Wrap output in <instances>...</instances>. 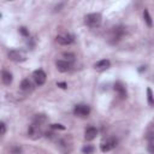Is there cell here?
Instances as JSON below:
<instances>
[{
  "label": "cell",
  "instance_id": "6da1fadb",
  "mask_svg": "<svg viewBox=\"0 0 154 154\" xmlns=\"http://www.w3.org/2000/svg\"><path fill=\"white\" fill-rule=\"evenodd\" d=\"M101 20H102V17L100 13H88L84 17L85 24L90 28H97L101 24Z\"/></svg>",
  "mask_w": 154,
  "mask_h": 154
},
{
  "label": "cell",
  "instance_id": "7a4b0ae2",
  "mask_svg": "<svg viewBox=\"0 0 154 154\" xmlns=\"http://www.w3.org/2000/svg\"><path fill=\"white\" fill-rule=\"evenodd\" d=\"M7 57H8L10 60L16 61V63H22V61H24L26 59V54L23 51H19V49H11V51H8Z\"/></svg>",
  "mask_w": 154,
  "mask_h": 154
},
{
  "label": "cell",
  "instance_id": "3957f363",
  "mask_svg": "<svg viewBox=\"0 0 154 154\" xmlns=\"http://www.w3.org/2000/svg\"><path fill=\"white\" fill-rule=\"evenodd\" d=\"M124 35V28L122 26H116V28H112V30L109 31V38L108 41L111 43H117Z\"/></svg>",
  "mask_w": 154,
  "mask_h": 154
},
{
  "label": "cell",
  "instance_id": "277c9868",
  "mask_svg": "<svg viewBox=\"0 0 154 154\" xmlns=\"http://www.w3.org/2000/svg\"><path fill=\"white\" fill-rule=\"evenodd\" d=\"M90 113V107L88 105H84V103H79V105H76L75 108H73V114L76 117H81V118H84V117H88Z\"/></svg>",
  "mask_w": 154,
  "mask_h": 154
},
{
  "label": "cell",
  "instance_id": "5b68a950",
  "mask_svg": "<svg viewBox=\"0 0 154 154\" xmlns=\"http://www.w3.org/2000/svg\"><path fill=\"white\" fill-rule=\"evenodd\" d=\"M32 78H34L35 84L38 85V87H41V85H43V84L46 83L47 76H46V72H45L43 70L38 69V70H35V71L32 72Z\"/></svg>",
  "mask_w": 154,
  "mask_h": 154
},
{
  "label": "cell",
  "instance_id": "8992f818",
  "mask_svg": "<svg viewBox=\"0 0 154 154\" xmlns=\"http://www.w3.org/2000/svg\"><path fill=\"white\" fill-rule=\"evenodd\" d=\"M55 40L61 46H69V45H71L73 42V36L70 35V34H67V32H61V34L57 35Z\"/></svg>",
  "mask_w": 154,
  "mask_h": 154
},
{
  "label": "cell",
  "instance_id": "52a82bcc",
  "mask_svg": "<svg viewBox=\"0 0 154 154\" xmlns=\"http://www.w3.org/2000/svg\"><path fill=\"white\" fill-rule=\"evenodd\" d=\"M116 146H117V140H116L114 137H109V138L105 140V141L100 144V149H101V152L106 153V152H109V150H112L113 148H116Z\"/></svg>",
  "mask_w": 154,
  "mask_h": 154
},
{
  "label": "cell",
  "instance_id": "ba28073f",
  "mask_svg": "<svg viewBox=\"0 0 154 154\" xmlns=\"http://www.w3.org/2000/svg\"><path fill=\"white\" fill-rule=\"evenodd\" d=\"M42 135V130H41V126L38 125H35V124H31L28 129V136L32 140H36L40 136Z\"/></svg>",
  "mask_w": 154,
  "mask_h": 154
},
{
  "label": "cell",
  "instance_id": "9c48e42d",
  "mask_svg": "<svg viewBox=\"0 0 154 154\" xmlns=\"http://www.w3.org/2000/svg\"><path fill=\"white\" fill-rule=\"evenodd\" d=\"M55 66H57V69H58L60 72H67V71L71 70V63H69V61H66V60H64V59L57 60Z\"/></svg>",
  "mask_w": 154,
  "mask_h": 154
},
{
  "label": "cell",
  "instance_id": "30bf717a",
  "mask_svg": "<svg viewBox=\"0 0 154 154\" xmlns=\"http://www.w3.org/2000/svg\"><path fill=\"white\" fill-rule=\"evenodd\" d=\"M113 88H114V90L117 91V94H118L122 99L126 97L128 93H126V88H125V85H124V83H123V82H120V81L116 82V83H114V85H113Z\"/></svg>",
  "mask_w": 154,
  "mask_h": 154
},
{
  "label": "cell",
  "instance_id": "8fae6325",
  "mask_svg": "<svg viewBox=\"0 0 154 154\" xmlns=\"http://www.w3.org/2000/svg\"><path fill=\"white\" fill-rule=\"evenodd\" d=\"M96 135H97V130L94 126H88L84 131V138L87 141H93L96 137Z\"/></svg>",
  "mask_w": 154,
  "mask_h": 154
},
{
  "label": "cell",
  "instance_id": "7c38bea8",
  "mask_svg": "<svg viewBox=\"0 0 154 154\" xmlns=\"http://www.w3.org/2000/svg\"><path fill=\"white\" fill-rule=\"evenodd\" d=\"M109 65H111V63H109L108 59H102V60L96 61V63L94 64V67H95L97 71H105V70H107V69L109 67Z\"/></svg>",
  "mask_w": 154,
  "mask_h": 154
},
{
  "label": "cell",
  "instance_id": "4fadbf2b",
  "mask_svg": "<svg viewBox=\"0 0 154 154\" xmlns=\"http://www.w3.org/2000/svg\"><path fill=\"white\" fill-rule=\"evenodd\" d=\"M20 89L23 91H25V93H30V91L34 90V84H32V82L29 78H25L20 83Z\"/></svg>",
  "mask_w": 154,
  "mask_h": 154
},
{
  "label": "cell",
  "instance_id": "5bb4252c",
  "mask_svg": "<svg viewBox=\"0 0 154 154\" xmlns=\"http://www.w3.org/2000/svg\"><path fill=\"white\" fill-rule=\"evenodd\" d=\"M1 79H2V83L5 85H10L12 83V79H13L12 73L10 71H7V70H2V72H1Z\"/></svg>",
  "mask_w": 154,
  "mask_h": 154
},
{
  "label": "cell",
  "instance_id": "9a60e30c",
  "mask_svg": "<svg viewBox=\"0 0 154 154\" xmlns=\"http://www.w3.org/2000/svg\"><path fill=\"white\" fill-rule=\"evenodd\" d=\"M46 120H47V118H46V116H45V114H36V116H35V118H34L32 124L41 126L43 123H46Z\"/></svg>",
  "mask_w": 154,
  "mask_h": 154
},
{
  "label": "cell",
  "instance_id": "2e32d148",
  "mask_svg": "<svg viewBox=\"0 0 154 154\" xmlns=\"http://www.w3.org/2000/svg\"><path fill=\"white\" fill-rule=\"evenodd\" d=\"M143 19H144V22H146V24L148 26H152L153 25V20H152V17H150L148 10H144L143 11Z\"/></svg>",
  "mask_w": 154,
  "mask_h": 154
},
{
  "label": "cell",
  "instance_id": "e0dca14e",
  "mask_svg": "<svg viewBox=\"0 0 154 154\" xmlns=\"http://www.w3.org/2000/svg\"><path fill=\"white\" fill-rule=\"evenodd\" d=\"M147 100L149 106H154V94L150 88H147Z\"/></svg>",
  "mask_w": 154,
  "mask_h": 154
},
{
  "label": "cell",
  "instance_id": "ac0fdd59",
  "mask_svg": "<svg viewBox=\"0 0 154 154\" xmlns=\"http://www.w3.org/2000/svg\"><path fill=\"white\" fill-rule=\"evenodd\" d=\"M63 57H64V60H66L69 63H73V60H75V55L72 53H64Z\"/></svg>",
  "mask_w": 154,
  "mask_h": 154
},
{
  "label": "cell",
  "instance_id": "d6986e66",
  "mask_svg": "<svg viewBox=\"0 0 154 154\" xmlns=\"http://www.w3.org/2000/svg\"><path fill=\"white\" fill-rule=\"evenodd\" d=\"M82 152H83L84 154H93V152H94V147L90 146V144H87L85 147H83Z\"/></svg>",
  "mask_w": 154,
  "mask_h": 154
},
{
  "label": "cell",
  "instance_id": "ffe728a7",
  "mask_svg": "<svg viewBox=\"0 0 154 154\" xmlns=\"http://www.w3.org/2000/svg\"><path fill=\"white\" fill-rule=\"evenodd\" d=\"M146 140L148 142H154V131H147L146 132Z\"/></svg>",
  "mask_w": 154,
  "mask_h": 154
},
{
  "label": "cell",
  "instance_id": "44dd1931",
  "mask_svg": "<svg viewBox=\"0 0 154 154\" xmlns=\"http://www.w3.org/2000/svg\"><path fill=\"white\" fill-rule=\"evenodd\" d=\"M0 129H1L0 135H1V136H4V135H5V132H6V125H5V123H4V122H1V123H0Z\"/></svg>",
  "mask_w": 154,
  "mask_h": 154
},
{
  "label": "cell",
  "instance_id": "7402d4cb",
  "mask_svg": "<svg viewBox=\"0 0 154 154\" xmlns=\"http://www.w3.org/2000/svg\"><path fill=\"white\" fill-rule=\"evenodd\" d=\"M147 149H148V152H149L150 154H154V142H149Z\"/></svg>",
  "mask_w": 154,
  "mask_h": 154
},
{
  "label": "cell",
  "instance_id": "603a6c76",
  "mask_svg": "<svg viewBox=\"0 0 154 154\" xmlns=\"http://www.w3.org/2000/svg\"><path fill=\"white\" fill-rule=\"evenodd\" d=\"M19 32H20L22 35H24V36H28V35H29V31H28L26 28H24V26L19 28Z\"/></svg>",
  "mask_w": 154,
  "mask_h": 154
},
{
  "label": "cell",
  "instance_id": "cb8c5ba5",
  "mask_svg": "<svg viewBox=\"0 0 154 154\" xmlns=\"http://www.w3.org/2000/svg\"><path fill=\"white\" fill-rule=\"evenodd\" d=\"M52 129H60V130H65V126H63L61 124H52L51 125Z\"/></svg>",
  "mask_w": 154,
  "mask_h": 154
},
{
  "label": "cell",
  "instance_id": "d4e9b609",
  "mask_svg": "<svg viewBox=\"0 0 154 154\" xmlns=\"http://www.w3.org/2000/svg\"><path fill=\"white\" fill-rule=\"evenodd\" d=\"M147 131H154V119L148 124V126H147Z\"/></svg>",
  "mask_w": 154,
  "mask_h": 154
},
{
  "label": "cell",
  "instance_id": "484cf974",
  "mask_svg": "<svg viewBox=\"0 0 154 154\" xmlns=\"http://www.w3.org/2000/svg\"><path fill=\"white\" fill-rule=\"evenodd\" d=\"M58 85H61V88H66V84L65 83H58Z\"/></svg>",
  "mask_w": 154,
  "mask_h": 154
}]
</instances>
